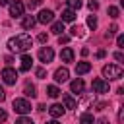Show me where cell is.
Instances as JSON below:
<instances>
[{
	"label": "cell",
	"mask_w": 124,
	"mask_h": 124,
	"mask_svg": "<svg viewBox=\"0 0 124 124\" xmlns=\"http://www.w3.org/2000/svg\"><path fill=\"white\" fill-rule=\"evenodd\" d=\"M31 45H33V39L27 33H19V35H16L8 41V48L12 52H25V50L31 48Z\"/></svg>",
	"instance_id": "6da1fadb"
},
{
	"label": "cell",
	"mask_w": 124,
	"mask_h": 124,
	"mask_svg": "<svg viewBox=\"0 0 124 124\" xmlns=\"http://www.w3.org/2000/svg\"><path fill=\"white\" fill-rule=\"evenodd\" d=\"M103 76L108 78V79H120L124 76V70L118 64H105L103 66Z\"/></svg>",
	"instance_id": "7a4b0ae2"
},
{
	"label": "cell",
	"mask_w": 124,
	"mask_h": 124,
	"mask_svg": "<svg viewBox=\"0 0 124 124\" xmlns=\"http://www.w3.org/2000/svg\"><path fill=\"white\" fill-rule=\"evenodd\" d=\"M2 81L6 83V85H16V81H17V72L14 70V68H4L2 70Z\"/></svg>",
	"instance_id": "3957f363"
},
{
	"label": "cell",
	"mask_w": 124,
	"mask_h": 124,
	"mask_svg": "<svg viewBox=\"0 0 124 124\" xmlns=\"http://www.w3.org/2000/svg\"><path fill=\"white\" fill-rule=\"evenodd\" d=\"M14 110H16L17 114L25 116V114L31 110V105H29L27 99H14Z\"/></svg>",
	"instance_id": "277c9868"
},
{
	"label": "cell",
	"mask_w": 124,
	"mask_h": 124,
	"mask_svg": "<svg viewBox=\"0 0 124 124\" xmlns=\"http://www.w3.org/2000/svg\"><path fill=\"white\" fill-rule=\"evenodd\" d=\"M23 10H25V4L19 2V0H16V2L10 4V16L12 17H21L23 16Z\"/></svg>",
	"instance_id": "5b68a950"
},
{
	"label": "cell",
	"mask_w": 124,
	"mask_h": 124,
	"mask_svg": "<svg viewBox=\"0 0 124 124\" xmlns=\"http://www.w3.org/2000/svg\"><path fill=\"white\" fill-rule=\"evenodd\" d=\"M39 23H52V19H54V12L52 10H41L39 14H37V17H35Z\"/></svg>",
	"instance_id": "8992f818"
},
{
	"label": "cell",
	"mask_w": 124,
	"mask_h": 124,
	"mask_svg": "<svg viewBox=\"0 0 124 124\" xmlns=\"http://www.w3.org/2000/svg\"><path fill=\"white\" fill-rule=\"evenodd\" d=\"M52 58H54V50H52L50 46H43V48L39 50V60H41V62L48 64V62H52Z\"/></svg>",
	"instance_id": "52a82bcc"
},
{
	"label": "cell",
	"mask_w": 124,
	"mask_h": 124,
	"mask_svg": "<svg viewBox=\"0 0 124 124\" xmlns=\"http://www.w3.org/2000/svg\"><path fill=\"white\" fill-rule=\"evenodd\" d=\"M93 91L95 93H108V81H105V79H101V78H97V79H93Z\"/></svg>",
	"instance_id": "ba28073f"
},
{
	"label": "cell",
	"mask_w": 124,
	"mask_h": 124,
	"mask_svg": "<svg viewBox=\"0 0 124 124\" xmlns=\"http://www.w3.org/2000/svg\"><path fill=\"white\" fill-rule=\"evenodd\" d=\"M64 110H66V108H64L60 103H54V105H50V107H48V112H50V116H52V118H60V116L64 114Z\"/></svg>",
	"instance_id": "9c48e42d"
},
{
	"label": "cell",
	"mask_w": 124,
	"mask_h": 124,
	"mask_svg": "<svg viewBox=\"0 0 124 124\" xmlns=\"http://www.w3.org/2000/svg\"><path fill=\"white\" fill-rule=\"evenodd\" d=\"M68 78H70V72H68V68H64V66H62V68H58V70L54 72V79H56L58 83L66 81Z\"/></svg>",
	"instance_id": "30bf717a"
},
{
	"label": "cell",
	"mask_w": 124,
	"mask_h": 124,
	"mask_svg": "<svg viewBox=\"0 0 124 124\" xmlns=\"http://www.w3.org/2000/svg\"><path fill=\"white\" fill-rule=\"evenodd\" d=\"M83 87H85V83H83V79H74L72 83H70V89H72V93H83Z\"/></svg>",
	"instance_id": "8fae6325"
},
{
	"label": "cell",
	"mask_w": 124,
	"mask_h": 124,
	"mask_svg": "<svg viewBox=\"0 0 124 124\" xmlns=\"http://www.w3.org/2000/svg\"><path fill=\"white\" fill-rule=\"evenodd\" d=\"M35 23H37L35 16H25V17L21 19V27H23V29H33Z\"/></svg>",
	"instance_id": "7c38bea8"
},
{
	"label": "cell",
	"mask_w": 124,
	"mask_h": 124,
	"mask_svg": "<svg viewBox=\"0 0 124 124\" xmlns=\"http://www.w3.org/2000/svg\"><path fill=\"white\" fill-rule=\"evenodd\" d=\"M60 58H62V62H74V50H72L70 46L62 48V52H60Z\"/></svg>",
	"instance_id": "4fadbf2b"
},
{
	"label": "cell",
	"mask_w": 124,
	"mask_h": 124,
	"mask_svg": "<svg viewBox=\"0 0 124 124\" xmlns=\"http://www.w3.org/2000/svg\"><path fill=\"white\" fill-rule=\"evenodd\" d=\"M89 70H91V64H89V62H78V64H76V74H78V76H83V74H87Z\"/></svg>",
	"instance_id": "5bb4252c"
},
{
	"label": "cell",
	"mask_w": 124,
	"mask_h": 124,
	"mask_svg": "<svg viewBox=\"0 0 124 124\" xmlns=\"http://www.w3.org/2000/svg\"><path fill=\"white\" fill-rule=\"evenodd\" d=\"M31 64H33V58H31L29 54H23V56H21V66H19V70H21V72H27V70L31 68Z\"/></svg>",
	"instance_id": "9a60e30c"
},
{
	"label": "cell",
	"mask_w": 124,
	"mask_h": 124,
	"mask_svg": "<svg viewBox=\"0 0 124 124\" xmlns=\"http://www.w3.org/2000/svg\"><path fill=\"white\" fill-rule=\"evenodd\" d=\"M62 101H64V105H62L64 108H76V107H78V103H76V99H74L72 95H68V93H66V95L62 97Z\"/></svg>",
	"instance_id": "2e32d148"
},
{
	"label": "cell",
	"mask_w": 124,
	"mask_h": 124,
	"mask_svg": "<svg viewBox=\"0 0 124 124\" xmlns=\"http://www.w3.org/2000/svg\"><path fill=\"white\" fill-rule=\"evenodd\" d=\"M74 19H76V12L66 8V10L62 12V19H60V21H62V23H66V21H74Z\"/></svg>",
	"instance_id": "e0dca14e"
},
{
	"label": "cell",
	"mask_w": 124,
	"mask_h": 124,
	"mask_svg": "<svg viewBox=\"0 0 124 124\" xmlns=\"http://www.w3.org/2000/svg\"><path fill=\"white\" fill-rule=\"evenodd\" d=\"M50 31H52L54 35H62V31H64V23H62V21H54V23L50 25Z\"/></svg>",
	"instance_id": "ac0fdd59"
},
{
	"label": "cell",
	"mask_w": 124,
	"mask_h": 124,
	"mask_svg": "<svg viewBox=\"0 0 124 124\" xmlns=\"http://www.w3.org/2000/svg\"><path fill=\"white\" fill-rule=\"evenodd\" d=\"M23 93H25L27 97L35 99V97H37V87H35V85H31V83H27V85H25V89H23Z\"/></svg>",
	"instance_id": "d6986e66"
},
{
	"label": "cell",
	"mask_w": 124,
	"mask_h": 124,
	"mask_svg": "<svg viewBox=\"0 0 124 124\" xmlns=\"http://www.w3.org/2000/svg\"><path fill=\"white\" fill-rule=\"evenodd\" d=\"M60 93H62V91H60L56 85H48V87H46V95H48V97H52V99H56Z\"/></svg>",
	"instance_id": "ffe728a7"
},
{
	"label": "cell",
	"mask_w": 124,
	"mask_h": 124,
	"mask_svg": "<svg viewBox=\"0 0 124 124\" xmlns=\"http://www.w3.org/2000/svg\"><path fill=\"white\" fill-rule=\"evenodd\" d=\"M79 124H93V114L91 112H83L79 116Z\"/></svg>",
	"instance_id": "44dd1931"
},
{
	"label": "cell",
	"mask_w": 124,
	"mask_h": 124,
	"mask_svg": "<svg viewBox=\"0 0 124 124\" xmlns=\"http://www.w3.org/2000/svg\"><path fill=\"white\" fill-rule=\"evenodd\" d=\"M66 4H68V10H74V12H76V10L81 8L83 2H81V0H66Z\"/></svg>",
	"instance_id": "7402d4cb"
},
{
	"label": "cell",
	"mask_w": 124,
	"mask_h": 124,
	"mask_svg": "<svg viewBox=\"0 0 124 124\" xmlns=\"http://www.w3.org/2000/svg\"><path fill=\"white\" fill-rule=\"evenodd\" d=\"M70 35H72V37H83V27L74 25V27L70 29Z\"/></svg>",
	"instance_id": "603a6c76"
},
{
	"label": "cell",
	"mask_w": 124,
	"mask_h": 124,
	"mask_svg": "<svg viewBox=\"0 0 124 124\" xmlns=\"http://www.w3.org/2000/svg\"><path fill=\"white\" fill-rule=\"evenodd\" d=\"M118 14H120V10H118L116 6H108V16H110L112 19H116V17H118Z\"/></svg>",
	"instance_id": "cb8c5ba5"
},
{
	"label": "cell",
	"mask_w": 124,
	"mask_h": 124,
	"mask_svg": "<svg viewBox=\"0 0 124 124\" xmlns=\"http://www.w3.org/2000/svg\"><path fill=\"white\" fill-rule=\"evenodd\" d=\"M87 27H89V29H95V27H97V17H95V16H89V17H87Z\"/></svg>",
	"instance_id": "d4e9b609"
},
{
	"label": "cell",
	"mask_w": 124,
	"mask_h": 124,
	"mask_svg": "<svg viewBox=\"0 0 124 124\" xmlns=\"http://www.w3.org/2000/svg\"><path fill=\"white\" fill-rule=\"evenodd\" d=\"M16 124H35V122H33L29 116H19V118L16 120Z\"/></svg>",
	"instance_id": "484cf974"
},
{
	"label": "cell",
	"mask_w": 124,
	"mask_h": 124,
	"mask_svg": "<svg viewBox=\"0 0 124 124\" xmlns=\"http://www.w3.org/2000/svg\"><path fill=\"white\" fill-rule=\"evenodd\" d=\"M116 31H118V25H110V27H108V31H107V35H105V37H107V39H108V37H112V35H116Z\"/></svg>",
	"instance_id": "4316f807"
},
{
	"label": "cell",
	"mask_w": 124,
	"mask_h": 124,
	"mask_svg": "<svg viewBox=\"0 0 124 124\" xmlns=\"http://www.w3.org/2000/svg\"><path fill=\"white\" fill-rule=\"evenodd\" d=\"M87 6H89V10H93V12H95V10L99 8V2H97V0H89V4H87Z\"/></svg>",
	"instance_id": "83f0119b"
},
{
	"label": "cell",
	"mask_w": 124,
	"mask_h": 124,
	"mask_svg": "<svg viewBox=\"0 0 124 124\" xmlns=\"http://www.w3.org/2000/svg\"><path fill=\"white\" fill-rule=\"evenodd\" d=\"M35 74H37V78H41V79H43V78L46 76V70H45V68H37V72H35Z\"/></svg>",
	"instance_id": "f1b7e54d"
},
{
	"label": "cell",
	"mask_w": 124,
	"mask_h": 124,
	"mask_svg": "<svg viewBox=\"0 0 124 124\" xmlns=\"http://www.w3.org/2000/svg\"><path fill=\"white\" fill-rule=\"evenodd\" d=\"M39 4H41V0H29V2H27V8H29V10H33V8H35V6H39Z\"/></svg>",
	"instance_id": "f546056e"
},
{
	"label": "cell",
	"mask_w": 124,
	"mask_h": 124,
	"mask_svg": "<svg viewBox=\"0 0 124 124\" xmlns=\"http://www.w3.org/2000/svg\"><path fill=\"white\" fill-rule=\"evenodd\" d=\"M68 41H70V37H68V35H60V37H58V43H60V45H66Z\"/></svg>",
	"instance_id": "4dcf8cb0"
},
{
	"label": "cell",
	"mask_w": 124,
	"mask_h": 124,
	"mask_svg": "<svg viewBox=\"0 0 124 124\" xmlns=\"http://www.w3.org/2000/svg\"><path fill=\"white\" fill-rule=\"evenodd\" d=\"M39 41H41V43H46V41H48V35H46V33H41V35H39Z\"/></svg>",
	"instance_id": "1f68e13d"
},
{
	"label": "cell",
	"mask_w": 124,
	"mask_h": 124,
	"mask_svg": "<svg viewBox=\"0 0 124 124\" xmlns=\"http://www.w3.org/2000/svg\"><path fill=\"white\" fill-rule=\"evenodd\" d=\"M6 118H8V114H6V110H4V108H0V122H4Z\"/></svg>",
	"instance_id": "d6a6232c"
},
{
	"label": "cell",
	"mask_w": 124,
	"mask_h": 124,
	"mask_svg": "<svg viewBox=\"0 0 124 124\" xmlns=\"http://www.w3.org/2000/svg\"><path fill=\"white\" fill-rule=\"evenodd\" d=\"M116 45H118V46H122V45H124V37H122V35H118V37H116Z\"/></svg>",
	"instance_id": "836d02e7"
},
{
	"label": "cell",
	"mask_w": 124,
	"mask_h": 124,
	"mask_svg": "<svg viewBox=\"0 0 124 124\" xmlns=\"http://www.w3.org/2000/svg\"><path fill=\"white\" fill-rule=\"evenodd\" d=\"M114 58H116L118 62H122V60H124V54H122V52H114Z\"/></svg>",
	"instance_id": "e575fe53"
},
{
	"label": "cell",
	"mask_w": 124,
	"mask_h": 124,
	"mask_svg": "<svg viewBox=\"0 0 124 124\" xmlns=\"http://www.w3.org/2000/svg\"><path fill=\"white\" fill-rule=\"evenodd\" d=\"M122 118H124V107H120L118 110V122H122Z\"/></svg>",
	"instance_id": "d590c367"
},
{
	"label": "cell",
	"mask_w": 124,
	"mask_h": 124,
	"mask_svg": "<svg viewBox=\"0 0 124 124\" xmlns=\"http://www.w3.org/2000/svg\"><path fill=\"white\" fill-rule=\"evenodd\" d=\"M105 107H107V103H97V105H95V108H97V110H103Z\"/></svg>",
	"instance_id": "8d00e7d4"
},
{
	"label": "cell",
	"mask_w": 124,
	"mask_h": 124,
	"mask_svg": "<svg viewBox=\"0 0 124 124\" xmlns=\"http://www.w3.org/2000/svg\"><path fill=\"white\" fill-rule=\"evenodd\" d=\"M4 99H6V93H4V87H2V85H0V103H2V101H4Z\"/></svg>",
	"instance_id": "74e56055"
},
{
	"label": "cell",
	"mask_w": 124,
	"mask_h": 124,
	"mask_svg": "<svg viewBox=\"0 0 124 124\" xmlns=\"http://www.w3.org/2000/svg\"><path fill=\"white\" fill-rule=\"evenodd\" d=\"M12 0H0V6H10Z\"/></svg>",
	"instance_id": "f35d334b"
},
{
	"label": "cell",
	"mask_w": 124,
	"mask_h": 124,
	"mask_svg": "<svg viewBox=\"0 0 124 124\" xmlns=\"http://www.w3.org/2000/svg\"><path fill=\"white\" fill-rule=\"evenodd\" d=\"M97 124H108V120H107V118H99V120H97Z\"/></svg>",
	"instance_id": "ab89813d"
},
{
	"label": "cell",
	"mask_w": 124,
	"mask_h": 124,
	"mask_svg": "<svg viewBox=\"0 0 124 124\" xmlns=\"http://www.w3.org/2000/svg\"><path fill=\"white\" fill-rule=\"evenodd\" d=\"M89 54V48H81V56H87Z\"/></svg>",
	"instance_id": "60d3db41"
},
{
	"label": "cell",
	"mask_w": 124,
	"mask_h": 124,
	"mask_svg": "<svg viewBox=\"0 0 124 124\" xmlns=\"http://www.w3.org/2000/svg\"><path fill=\"white\" fill-rule=\"evenodd\" d=\"M45 124H60V122H56V120H48V122H45Z\"/></svg>",
	"instance_id": "b9f144b4"
}]
</instances>
